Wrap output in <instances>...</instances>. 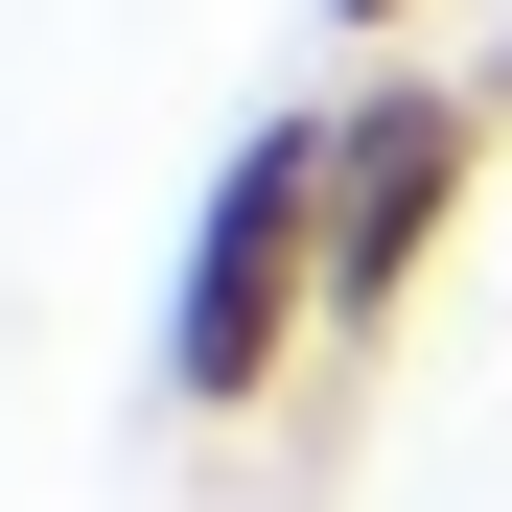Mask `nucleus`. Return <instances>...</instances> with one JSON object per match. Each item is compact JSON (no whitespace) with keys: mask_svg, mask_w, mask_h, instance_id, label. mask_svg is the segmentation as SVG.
<instances>
[{"mask_svg":"<svg viewBox=\"0 0 512 512\" xmlns=\"http://www.w3.org/2000/svg\"><path fill=\"white\" fill-rule=\"evenodd\" d=\"M489 140H512L489 70H350V94H326V350H373V326L443 280Z\"/></svg>","mask_w":512,"mask_h":512,"instance_id":"2","label":"nucleus"},{"mask_svg":"<svg viewBox=\"0 0 512 512\" xmlns=\"http://www.w3.org/2000/svg\"><path fill=\"white\" fill-rule=\"evenodd\" d=\"M303 373H326V94H280L210 163L187 280H163V419H187V443H256Z\"/></svg>","mask_w":512,"mask_h":512,"instance_id":"1","label":"nucleus"},{"mask_svg":"<svg viewBox=\"0 0 512 512\" xmlns=\"http://www.w3.org/2000/svg\"><path fill=\"white\" fill-rule=\"evenodd\" d=\"M326 47H373V70H396V47H419V0H326Z\"/></svg>","mask_w":512,"mask_h":512,"instance_id":"3","label":"nucleus"}]
</instances>
